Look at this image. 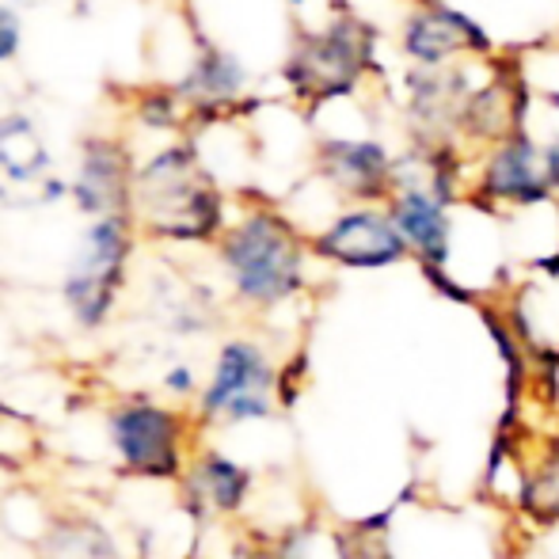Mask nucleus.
I'll return each mask as SVG.
<instances>
[{
    "label": "nucleus",
    "instance_id": "obj_1",
    "mask_svg": "<svg viewBox=\"0 0 559 559\" xmlns=\"http://www.w3.org/2000/svg\"><path fill=\"white\" fill-rule=\"evenodd\" d=\"M138 210L145 225L176 240H202L217 228V194L187 148L160 153L138 176Z\"/></svg>",
    "mask_w": 559,
    "mask_h": 559
},
{
    "label": "nucleus",
    "instance_id": "obj_2",
    "mask_svg": "<svg viewBox=\"0 0 559 559\" xmlns=\"http://www.w3.org/2000/svg\"><path fill=\"white\" fill-rule=\"evenodd\" d=\"M233 282L248 301L278 305L301 286V248L294 233L271 214L248 217L225 248Z\"/></svg>",
    "mask_w": 559,
    "mask_h": 559
},
{
    "label": "nucleus",
    "instance_id": "obj_3",
    "mask_svg": "<svg viewBox=\"0 0 559 559\" xmlns=\"http://www.w3.org/2000/svg\"><path fill=\"white\" fill-rule=\"evenodd\" d=\"M202 407L206 415H222L228 423L266 419L274 407V369L263 350L251 343H228L217 358Z\"/></svg>",
    "mask_w": 559,
    "mask_h": 559
},
{
    "label": "nucleus",
    "instance_id": "obj_4",
    "mask_svg": "<svg viewBox=\"0 0 559 559\" xmlns=\"http://www.w3.org/2000/svg\"><path fill=\"white\" fill-rule=\"evenodd\" d=\"M122 259H126V225L118 217H107V222H99L84 236L81 255H76L66 282V297L81 324H99L104 312L111 309L118 274H122Z\"/></svg>",
    "mask_w": 559,
    "mask_h": 559
},
{
    "label": "nucleus",
    "instance_id": "obj_5",
    "mask_svg": "<svg viewBox=\"0 0 559 559\" xmlns=\"http://www.w3.org/2000/svg\"><path fill=\"white\" fill-rule=\"evenodd\" d=\"M61 183L50 179V156L35 126L23 118H0V199L12 206H38L58 199Z\"/></svg>",
    "mask_w": 559,
    "mask_h": 559
},
{
    "label": "nucleus",
    "instance_id": "obj_6",
    "mask_svg": "<svg viewBox=\"0 0 559 559\" xmlns=\"http://www.w3.org/2000/svg\"><path fill=\"white\" fill-rule=\"evenodd\" d=\"M320 255L335 259L343 266H354V271H381V266H392L407 255V243L400 236V228L392 225V217L381 214H346L320 236Z\"/></svg>",
    "mask_w": 559,
    "mask_h": 559
},
{
    "label": "nucleus",
    "instance_id": "obj_7",
    "mask_svg": "<svg viewBox=\"0 0 559 559\" xmlns=\"http://www.w3.org/2000/svg\"><path fill=\"white\" fill-rule=\"evenodd\" d=\"M115 445L126 464L148 476H176L179 468V423L160 407H126L115 419Z\"/></svg>",
    "mask_w": 559,
    "mask_h": 559
},
{
    "label": "nucleus",
    "instance_id": "obj_8",
    "mask_svg": "<svg viewBox=\"0 0 559 559\" xmlns=\"http://www.w3.org/2000/svg\"><path fill=\"white\" fill-rule=\"evenodd\" d=\"M358 61H361V46L354 43V31L335 27L332 35L317 38V43L294 61L289 76H294L301 88L338 92V88H350L354 73H358Z\"/></svg>",
    "mask_w": 559,
    "mask_h": 559
},
{
    "label": "nucleus",
    "instance_id": "obj_9",
    "mask_svg": "<svg viewBox=\"0 0 559 559\" xmlns=\"http://www.w3.org/2000/svg\"><path fill=\"white\" fill-rule=\"evenodd\" d=\"M518 510L540 530L559 525V438H545L518 468Z\"/></svg>",
    "mask_w": 559,
    "mask_h": 559
},
{
    "label": "nucleus",
    "instance_id": "obj_10",
    "mask_svg": "<svg viewBox=\"0 0 559 559\" xmlns=\"http://www.w3.org/2000/svg\"><path fill=\"white\" fill-rule=\"evenodd\" d=\"M392 225L400 228L407 248H415L427 259V266L445 263L449 222H445L442 206H438V199H430V194H423V191H407L404 199L396 202V210H392Z\"/></svg>",
    "mask_w": 559,
    "mask_h": 559
},
{
    "label": "nucleus",
    "instance_id": "obj_11",
    "mask_svg": "<svg viewBox=\"0 0 559 559\" xmlns=\"http://www.w3.org/2000/svg\"><path fill=\"white\" fill-rule=\"evenodd\" d=\"M126 160L122 153L104 141H92L88 156H84V168H81V206L84 210H111L115 202H122L126 194Z\"/></svg>",
    "mask_w": 559,
    "mask_h": 559
},
{
    "label": "nucleus",
    "instance_id": "obj_12",
    "mask_svg": "<svg viewBox=\"0 0 559 559\" xmlns=\"http://www.w3.org/2000/svg\"><path fill=\"white\" fill-rule=\"evenodd\" d=\"M487 187L502 199H518V202H540L545 199V176L537 171V160H533V148L525 145H510L502 148L491 160V176H487Z\"/></svg>",
    "mask_w": 559,
    "mask_h": 559
},
{
    "label": "nucleus",
    "instance_id": "obj_13",
    "mask_svg": "<svg viewBox=\"0 0 559 559\" xmlns=\"http://www.w3.org/2000/svg\"><path fill=\"white\" fill-rule=\"evenodd\" d=\"M468 38L476 46H484V35L468 20H461V15H435V20H419L407 31V50L423 61H438L461 43H468Z\"/></svg>",
    "mask_w": 559,
    "mask_h": 559
},
{
    "label": "nucleus",
    "instance_id": "obj_14",
    "mask_svg": "<svg viewBox=\"0 0 559 559\" xmlns=\"http://www.w3.org/2000/svg\"><path fill=\"white\" fill-rule=\"evenodd\" d=\"M199 484L214 510H236L243 499H248L251 472L240 468L236 461H228V456L210 453L206 461L199 464Z\"/></svg>",
    "mask_w": 559,
    "mask_h": 559
},
{
    "label": "nucleus",
    "instance_id": "obj_15",
    "mask_svg": "<svg viewBox=\"0 0 559 559\" xmlns=\"http://www.w3.org/2000/svg\"><path fill=\"white\" fill-rule=\"evenodd\" d=\"M335 176L343 187L358 194H373L384 183V153L377 145H338L335 148Z\"/></svg>",
    "mask_w": 559,
    "mask_h": 559
},
{
    "label": "nucleus",
    "instance_id": "obj_16",
    "mask_svg": "<svg viewBox=\"0 0 559 559\" xmlns=\"http://www.w3.org/2000/svg\"><path fill=\"white\" fill-rule=\"evenodd\" d=\"M389 514L384 518H369V522L346 525L338 533V559H392L389 545H384V533H389Z\"/></svg>",
    "mask_w": 559,
    "mask_h": 559
},
{
    "label": "nucleus",
    "instance_id": "obj_17",
    "mask_svg": "<svg viewBox=\"0 0 559 559\" xmlns=\"http://www.w3.org/2000/svg\"><path fill=\"white\" fill-rule=\"evenodd\" d=\"M194 84L206 92H233L240 84V69L228 58H222V53H214L210 61H202V73L194 76Z\"/></svg>",
    "mask_w": 559,
    "mask_h": 559
},
{
    "label": "nucleus",
    "instance_id": "obj_18",
    "mask_svg": "<svg viewBox=\"0 0 559 559\" xmlns=\"http://www.w3.org/2000/svg\"><path fill=\"white\" fill-rule=\"evenodd\" d=\"M20 50V23L8 8H0V61H8Z\"/></svg>",
    "mask_w": 559,
    "mask_h": 559
},
{
    "label": "nucleus",
    "instance_id": "obj_19",
    "mask_svg": "<svg viewBox=\"0 0 559 559\" xmlns=\"http://www.w3.org/2000/svg\"><path fill=\"white\" fill-rule=\"evenodd\" d=\"M548 179L559 183V145L552 148V153H548Z\"/></svg>",
    "mask_w": 559,
    "mask_h": 559
}]
</instances>
